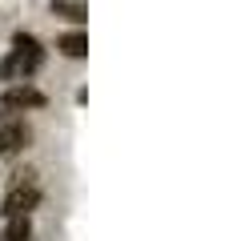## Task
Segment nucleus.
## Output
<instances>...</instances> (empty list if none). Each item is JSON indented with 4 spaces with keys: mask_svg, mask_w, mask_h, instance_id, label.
Returning <instances> with one entry per match:
<instances>
[{
    "mask_svg": "<svg viewBox=\"0 0 249 241\" xmlns=\"http://www.w3.org/2000/svg\"><path fill=\"white\" fill-rule=\"evenodd\" d=\"M36 205H40V185H36V173H33V169H24V173H17V181H12V189H8L4 205H0V213H4V217H20V213H33Z\"/></svg>",
    "mask_w": 249,
    "mask_h": 241,
    "instance_id": "f257e3e1",
    "label": "nucleus"
},
{
    "mask_svg": "<svg viewBox=\"0 0 249 241\" xmlns=\"http://www.w3.org/2000/svg\"><path fill=\"white\" fill-rule=\"evenodd\" d=\"M44 105H49V96L40 89H28V85L0 93V112H24V109H44Z\"/></svg>",
    "mask_w": 249,
    "mask_h": 241,
    "instance_id": "f03ea898",
    "label": "nucleus"
},
{
    "mask_svg": "<svg viewBox=\"0 0 249 241\" xmlns=\"http://www.w3.org/2000/svg\"><path fill=\"white\" fill-rule=\"evenodd\" d=\"M28 141H33V129L24 121H4L0 125V157H12V153L28 149Z\"/></svg>",
    "mask_w": 249,
    "mask_h": 241,
    "instance_id": "7ed1b4c3",
    "label": "nucleus"
},
{
    "mask_svg": "<svg viewBox=\"0 0 249 241\" xmlns=\"http://www.w3.org/2000/svg\"><path fill=\"white\" fill-rule=\"evenodd\" d=\"M49 8H53V16H65V20H72V24L89 20V4L85 0H49Z\"/></svg>",
    "mask_w": 249,
    "mask_h": 241,
    "instance_id": "20e7f679",
    "label": "nucleus"
},
{
    "mask_svg": "<svg viewBox=\"0 0 249 241\" xmlns=\"http://www.w3.org/2000/svg\"><path fill=\"white\" fill-rule=\"evenodd\" d=\"M56 48H60V53H65L69 60H81V56L89 53V37H85L81 28H72V32H65V37L56 40Z\"/></svg>",
    "mask_w": 249,
    "mask_h": 241,
    "instance_id": "39448f33",
    "label": "nucleus"
},
{
    "mask_svg": "<svg viewBox=\"0 0 249 241\" xmlns=\"http://www.w3.org/2000/svg\"><path fill=\"white\" fill-rule=\"evenodd\" d=\"M28 237H33V217H28V213L8 217V225H4V241H28Z\"/></svg>",
    "mask_w": 249,
    "mask_h": 241,
    "instance_id": "423d86ee",
    "label": "nucleus"
},
{
    "mask_svg": "<svg viewBox=\"0 0 249 241\" xmlns=\"http://www.w3.org/2000/svg\"><path fill=\"white\" fill-rule=\"evenodd\" d=\"M0 80H20V56L17 53L0 56Z\"/></svg>",
    "mask_w": 249,
    "mask_h": 241,
    "instance_id": "0eeeda50",
    "label": "nucleus"
}]
</instances>
